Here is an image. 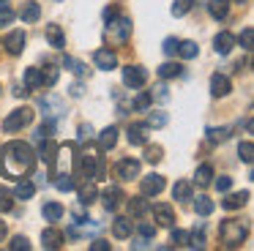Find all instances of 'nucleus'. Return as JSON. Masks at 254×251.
Instances as JSON below:
<instances>
[{
	"mask_svg": "<svg viewBox=\"0 0 254 251\" xmlns=\"http://www.w3.org/2000/svg\"><path fill=\"white\" fill-rule=\"evenodd\" d=\"M44 142V147H41V158H44V164L50 167V172H55V161H58V145L52 142V136L50 139H41Z\"/></svg>",
	"mask_w": 254,
	"mask_h": 251,
	"instance_id": "nucleus-15",
	"label": "nucleus"
},
{
	"mask_svg": "<svg viewBox=\"0 0 254 251\" xmlns=\"http://www.w3.org/2000/svg\"><path fill=\"white\" fill-rule=\"evenodd\" d=\"M82 93H85V87L79 85V82H74V85H71V96H74V98H79Z\"/></svg>",
	"mask_w": 254,
	"mask_h": 251,
	"instance_id": "nucleus-58",
	"label": "nucleus"
},
{
	"mask_svg": "<svg viewBox=\"0 0 254 251\" xmlns=\"http://www.w3.org/2000/svg\"><path fill=\"white\" fill-rule=\"evenodd\" d=\"M178 55H181L183 60H191V58H197V55H199V47L194 41H181V44H178Z\"/></svg>",
	"mask_w": 254,
	"mask_h": 251,
	"instance_id": "nucleus-30",
	"label": "nucleus"
},
{
	"mask_svg": "<svg viewBox=\"0 0 254 251\" xmlns=\"http://www.w3.org/2000/svg\"><path fill=\"white\" fill-rule=\"evenodd\" d=\"M71 218H74L77 224H88V213H85L82 207H74V210H71Z\"/></svg>",
	"mask_w": 254,
	"mask_h": 251,
	"instance_id": "nucleus-50",
	"label": "nucleus"
},
{
	"mask_svg": "<svg viewBox=\"0 0 254 251\" xmlns=\"http://www.w3.org/2000/svg\"><path fill=\"white\" fill-rule=\"evenodd\" d=\"M11 251H28L30 249V240L28 238H22V235H17V238L11 240V246H8Z\"/></svg>",
	"mask_w": 254,
	"mask_h": 251,
	"instance_id": "nucleus-47",
	"label": "nucleus"
},
{
	"mask_svg": "<svg viewBox=\"0 0 254 251\" xmlns=\"http://www.w3.org/2000/svg\"><path fill=\"white\" fill-rule=\"evenodd\" d=\"M208 11L213 19H224L230 14V0H208Z\"/></svg>",
	"mask_w": 254,
	"mask_h": 251,
	"instance_id": "nucleus-22",
	"label": "nucleus"
},
{
	"mask_svg": "<svg viewBox=\"0 0 254 251\" xmlns=\"http://www.w3.org/2000/svg\"><path fill=\"white\" fill-rule=\"evenodd\" d=\"M148 131H150L148 123H131L126 131V136H128L131 145H145V142H148Z\"/></svg>",
	"mask_w": 254,
	"mask_h": 251,
	"instance_id": "nucleus-9",
	"label": "nucleus"
},
{
	"mask_svg": "<svg viewBox=\"0 0 254 251\" xmlns=\"http://www.w3.org/2000/svg\"><path fill=\"white\" fill-rule=\"evenodd\" d=\"M25 87H28V90H39V87H41L39 68H28V71H25Z\"/></svg>",
	"mask_w": 254,
	"mask_h": 251,
	"instance_id": "nucleus-32",
	"label": "nucleus"
},
{
	"mask_svg": "<svg viewBox=\"0 0 254 251\" xmlns=\"http://www.w3.org/2000/svg\"><path fill=\"white\" fill-rule=\"evenodd\" d=\"M104 36H107V41H110V47H126L128 38H131V19H126V16L110 19L104 27Z\"/></svg>",
	"mask_w": 254,
	"mask_h": 251,
	"instance_id": "nucleus-2",
	"label": "nucleus"
},
{
	"mask_svg": "<svg viewBox=\"0 0 254 251\" xmlns=\"http://www.w3.org/2000/svg\"><path fill=\"white\" fill-rule=\"evenodd\" d=\"M93 136V128L90 126H79V142H88Z\"/></svg>",
	"mask_w": 254,
	"mask_h": 251,
	"instance_id": "nucleus-53",
	"label": "nucleus"
},
{
	"mask_svg": "<svg viewBox=\"0 0 254 251\" xmlns=\"http://www.w3.org/2000/svg\"><path fill=\"white\" fill-rule=\"evenodd\" d=\"M238 156H241L246 164H252V158H254V145H252L249 139H246V142H241V147H238Z\"/></svg>",
	"mask_w": 254,
	"mask_h": 251,
	"instance_id": "nucleus-39",
	"label": "nucleus"
},
{
	"mask_svg": "<svg viewBox=\"0 0 254 251\" xmlns=\"http://www.w3.org/2000/svg\"><path fill=\"white\" fill-rule=\"evenodd\" d=\"M39 74H41V87H52L58 82V74H61V71H58V65L50 63V65H44Z\"/></svg>",
	"mask_w": 254,
	"mask_h": 251,
	"instance_id": "nucleus-27",
	"label": "nucleus"
},
{
	"mask_svg": "<svg viewBox=\"0 0 254 251\" xmlns=\"http://www.w3.org/2000/svg\"><path fill=\"white\" fill-rule=\"evenodd\" d=\"M19 16H22L25 25H33V22H39V16H41V5L39 3H22Z\"/></svg>",
	"mask_w": 254,
	"mask_h": 251,
	"instance_id": "nucleus-19",
	"label": "nucleus"
},
{
	"mask_svg": "<svg viewBox=\"0 0 254 251\" xmlns=\"http://www.w3.org/2000/svg\"><path fill=\"white\" fill-rule=\"evenodd\" d=\"M145 82H148V71H145L142 65H126V68H123V85L126 87L137 90V87H142Z\"/></svg>",
	"mask_w": 254,
	"mask_h": 251,
	"instance_id": "nucleus-5",
	"label": "nucleus"
},
{
	"mask_svg": "<svg viewBox=\"0 0 254 251\" xmlns=\"http://www.w3.org/2000/svg\"><path fill=\"white\" fill-rule=\"evenodd\" d=\"M172 199H181V202L191 199V183H189V180H178V183L172 186Z\"/></svg>",
	"mask_w": 254,
	"mask_h": 251,
	"instance_id": "nucleus-26",
	"label": "nucleus"
},
{
	"mask_svg": "<svg viewBox=\"0 0 254 251\" xmlns=\"http://www.w3.org/2000/svg\"><path fill=\"white\" fill-rule=\"evenodd\" d=\"M210 178H213V167H210V164H202V167L197 169V175H194V180H197L199 186H208Z\"/></svg>",
	"mask_w": 254,
	"mask_h": 251,
	"instance_id": "nucleus-34",
	"label": "nucleus"
},
{
	"mask_svg": "<svg viewBox=\"0 0 254 251\" xmlns=\"http://www.w3.org/2000/svg\"><path fill=\"white\" fill-rule=\"evenodd\" d=\"M25 41H28V38H25V33L22 30H14V33H8V36H6L3 47L8 49V55H19L25 49Z\"/></svg>",
	"mask_w": 254,
	"mask_h": 251,
	"instance_id": "nucleus-13",
	"label": "nucleus"
},
{
	"mask_svg": "<svg viewBox=\"0 0 254 251\" xmlns=\"http://www.w3.org/2000/svg\"><path fill=\"white\" fill-rule=\"evenodd\" d=\"M178 44H181V41H178V38H164V55H167V58H172V55H178Z\"/></svg>",
	"mask_w": 254,
	"mask_h": 251,
	"instance_id": "nucleus-48",
	"label": "nucleus"
},
{
	"mask_svg": "<svg viewBox=\"0 0 254 251\" xmlns=\"http://www.w3.org/2000/svg\"><path fill=\"white\" fill-rule=\"evenodd\" d=\"M148 126L150 128H161V126H167V115L164 112H150L148 115Z\"/></svg>",
	"mask_w": 254,
	"mask_h": 251,
	"instance_id": "nucleus-42",
	"label": "nucleus"
},
{
	"mask_svg": "<svg viewBox=\"0 0 254 251\" xmlns=\"http://www.w3.org/2000/svg\"><path fill=\"white\" fill-rule=\"evenodd\" d=\"M164 191V178L161 175H148L142 178V196H156Z\"/></svg>",
	"mask_w": 254,
	"mask_h": 251,
	"instance_id": "nucleus-10",
	"label": "nucleus"
},
{
	"mask_svg": "<svg viewBox=\"0 0 254 251\" xmlns=\"http://www.w3.org/2000/svg\"><path fill=\"white\" fill-rule=\"evenodd\" d=\"M153 213H156V221H159L161 227H172V224H175L172 207H170V205H164V202H159V205L153 207Z\"/></svg>",
	"mask_w": 254,
	"mask_h": 251,
	"instance_id": "nucleus-20",
	"label": "nucleus"
},
{
	"mask_svg": "<svg viewBox=\"0 0 254 251\" xmlns=\"http://www.w3.org/2000/svg\"><path fill=\"white\" fill-rule=\"evenodd\" d=\"M47 41H50V47H55V49L66 47V33L61 30V25H47Z\"/></svg>",
	"mask_w": 254,
	"mask_h": 251,
	"instance_id": "nucleus-17",
	"label": "nucleus"
},
{
	"mask_svg": "<svg viewBox=\"0 0 254 251\" xmlns=\"http://www.w3.org/2000/svg\"><path fill=\"white\" fill-rule=\"evenodd\" d=\"M58 3H61V0H58Z\"/></svg>",
	"mask_w": 254,
	"mask_h": 251,
	"instance_id": "nucleus-62",
	"label": "nucleus"
},
{
	"mask_svg": "<svg viewBox=\"0 0 254 251\" xmlns=\"http://www.w3.org/2000/svg\"><path fill=\"white\" fill-rule=\"evenodd\" d=\"M99 145H101V150H112V147L118 145V128L115 126H107L104 131L99 134Z\"/></svg>",
	"mask_w": 254,
	"mask_h": 251,
	"instance_id": "nucleus-21",
	"label": "nucleus"
},
{
	"mask_svg": "<svg viewBox=\"0 0 254 251\" xmlns=\"http://www.w3.org/2000/svg\"><path fill=\"white\" fill-rule=\"evenodd\" d=\"M131 249H150V238H139V240H134Z\"/></svg>",
	"mask_w": 254,
	"mask_h": 251,
	"instance_id": "nucleus-56",
	"label": "nucleus"
},
{
	"mask_svg": "<svg viewBox=\"0 0 254 251\" xmlns=\"http://www.w3.org/2000/svg\"><path fill=\"white\" fill-rule=\"evenodd\" d=\"M17 19V14H14L11 8H6V3L0 5V27H6V25H11V22Z\"/></svg>",
	"mask_w": 254,
	"mask_h": 251,
	"instance_id": "nucleus-44",
	"label": "nucleus"
},
{
	"mask_svg": "<svg viewBox=\"0 0 254 251\" xmlns=\"http://www.w3.org/2000/svg\"><path fill=\"white\" fill-rule=\"evenodd\" d=\"M39 107L44 109L41 115H44L47 120H55V118H63V115H66V104H63L58 96H47V98H41Z\"/></svg>",
	"mask_w": 254,
	"mask_h": 251,
	"instance_id": "nucleus-6",
	"label": "nucleus"
},
{
	"mask_svg": "<svg viewBox=\"0 0 254 251\" xmlns=\"http://www.w3.org/2000/svg\"><path fill=\"white\" fill-rule=\"evenodd\" d=\"M139 235H142V238H153V235H156V227H153V224H148V221H139Z\"/></svg>",
	"mask_w": 254,
	"mask_h": 251,
	"instance_id": "nucleus-49",
	"label": "nucleus"
},
{
	"mask_svg": "<svg viewBox=\"0 0 254 251\" xmlns=\"http://www.w3.org/2000/svg\"><path fill=\"white\" fill-rule=\"evenodd\" d=\"M71 71H74L77 76H85V74H88V65H85V63H77V60H74V63H71Z\"/></svg>",
	"mask_w": 254,
	"mask_h": 251,
	"instance_id": "nucleus-55",
	"label": "nucleus"
},
{
	"mask_svg": "<svg viewBox=\"0 0 254 251\" xmlns=\"http://www.w3.org/2000/svg\"><path fill=\"white\" fill-rule=\"evenodd\" d=\"M33 164H36V153L25 142H8L0 150V172L11 180H19L22 175H28L33 169Z\"/></svg>",
	"mask_w": 254,
	"mask_h": 251,
	"instance_id": "nucleus-1",
	"label": "nucleus"
},
{
	"mask_svg": "<svg viewBox=\"0 0 254 251\" xmlns=\"http://www.w3.org/2000/svg\"><path fill=\"white\" fill-rule=\"evenodd\" d=\"M189 238H191V235H189L186 229H172V243L175 246H189Z\"/></svg>",
	"mask_w": 254,
	"mask_h": 251,
	"instance_id": "nucleus-45",
	"label": "nucleus"
},
{
	"mask_svg": "<svg viewBox=\"0 0 254 251\" xmlns=\"http://www.w3.org/2000/svg\"><path fill=\"white\" fill-rule=\"evenodd\" d=\"M90 251H110V243H107V240H93V243H90Z\"/></svg>",
	"mask_w": 254,
	"mask_h": 251,
	"instance_id": "nucleus-54",
	"label": "nucleus"
},
{
	"mask_svg": "<svg viewBox=\"0 0 254 251\" xmlns=\"http://www.w3.org/2000/svg\"><path fill=\"white\" fill-rule=\"evenodd\" d=\"M55 186H58V191H74V178L68 172H61L55 180Z\"/></svg>",
	"mask_w": 254,
	"mask_h": 251,
	"instance_id": "nucleus-35",
	"label": "nucleus"
},
{
	"mask_svg": "<svg viewBox=\"0 0 254 251\" xmlns=\"http://www.w3.org/2000/svg\"><path fill=\"white\" fill-rule=\"evenodd\" d=\"M115 172L121 180H134V178H139V161L137 158H123L115 167Z\"/></svg>",
	"mask_w": 254,
	"mask_h": 251,
	"instance_id": "nucleus-8",
	"label": "nucleus"
},
{
	"mask_svg": "<svg viewBox=\"0 0 254 251\" xmlns=\"http://www.w3.org/2000/svg\"><path fill=\"white\" fill-rule=\"evenodd\" d=\"M3 3H6V0H0V5H3Z\"/></svg>",
	"mask_w": 254,
	"mask_h": 251,
	"instance_id": "nucleus-61",
	"label": "nucleus"
},
{
	"mask_svg": "<svg viewBox=\"0 0 254 251\" xmlns=\"http://www.w3.org/2000/svg\"><path fill=\"white\" fill-rule=\"evenodd\" d=\"M131 107L137 109V112H145V109L150 107V93H142V96H137V98H134Z\"/></svg>",
	"mask_w": 254,
	"mask_h": 251,
	"instance_id": "nucleus-46",
	"label": "nucleus"
},
{
	"mask_svg": "<svg viewBox=\"0 0 254 251\" xmlns=\"http://www.w3.org/2000/svg\"><path fill=\"white\" fill-rule=\"evenodd\" d=\"M246 202H249V191H243V194H230L221 202V207H224V210H238V207H243Z\"/></svg>",
	"mask_w": 254,
	"mask_h": 251,
	"instance_id": "nucleus-25",
	"label": "nucleus"
},
{
	"mask_svg": "<svg viewBox=\"0 0 254 251\" xmlns=\"http://www.w3.org/2000/svg\"><path fill=\"white\" fill-rule=\"evenodd\" d=\"M93 63H96V68H101V71H112L118 65V55L112 52V49H96Z\"/></svg>",
	"mask_w": 254,
	"mask_h": 251,
	"instance_id": "nucleus-7",
	"label": "nucleus"
},
{
	"mask_svg": "<svg viewBox=\"0 0 254 251\" xmlns=\"http://www.w3.org/2000/svg\"><path fill=\"white\" fill-rule=\"evenodd\" d=\"M115 16H118V8H115V5H107V8H104V19L110 22V19H115Z\"/></svg>",
	"mask_w": 254,
	"mask_h": 251,
	"instance_id": "nucleus-57",
	"label": "nucleus"
},
{
	"mask_svg": "<svg viewBox=\"0 0 254 251\" xmlns=\"http://www.w3.org/2000/svg\"><path fill=\"white\" fill-rule=\"evenodd\" d=\"M3 238H6V224L0 221V240H3Z\"/></svg>",
	"mask_w": 254,
	"mask_h": 251,
	"instance_id": "nucleus-59",
	"label": "nucleus"
},
{
	"mask_svg": "<svg viewBox=\"0 0 254 251\" xmlns=\"http://www.w3.org/2000/svg\"><path fill=\"white\" fill-rule=\"evenodd\" d=\"M145 161H148V164H159L161 161V147L159 145H148V147H145Z\"/></svg>",
	"mask_w": 254,
	"mask_h": 251,
	"instance_id": "nucleus-40",
	"label": "nucleus"
},
{
	"mask_svg": "<svg viewBox=\"0 0 254 251\" xmlns=\"http://www.w3.org/2000/svg\"><path fill=\"white\" fill-rule=\"evenodd\" d=\"M101 199H104V207H107V210H115V207L121 205V199H123V191L118 188V186L104 188V191H101Z\"/></svg>",
	"mask_w": 254,
	"mask_h": 251,
	"instance_id": "nucleus-18",
	"label": "nucleus"
},
{
	"mask_svg": "<svg viewBox=\"0 0 254 251\" xmlns=\"http://www.w3.org/2000/svg\"><path fill=\"white\" fill-rule=\"evenodd\" d=\"M14 207V194L6 188H0V213H8Z\"/></svg>",
	"mask_w": 254,
	"mask_h": 251,
	"instance_id": "nucleus-37",
	"label": "nucleus"
},
{
	"mask_svg": "<svg viewBox=\"0 0 254 251\" xmlns=\"http://www.w3.org/2000/svg\"><path fill=\"white\" fill-rule=\"evenodd\" d=\"M213 199H208V196L205 194H199L197 199H194V210L199 213V216H210V213H213Z\"/></svg>",
	"mask_w": 254,
	"mask_h": 251,
	"instance_id": "nucleus-29",
	"label": "nucleus"
},
{
	"mask_svg": "<svg viewBox=\"0 0 254 251\" xmlns=\"http://www.w3.org/2000/svg\"><path fill=\"white\" fill-rule=\"evenodd\" d=\"M30 120H33V109L19 107V109H14V112L3 120V131H6V134H17V131L25 128V126H30Z\"/></svg>",
	"mask_w": 254,
	"mask_h": 251,
	"instance_id": "nucleus-4",
	"label": "nucleus"
},
{
	"mask_svg": "<svg viewBox=\"0 0 254 251\" xmlns=\"http://www.w3.org/2000/svg\"><path fill=\"white\" fill-rule=\"evenodd\" d=\"M238 3H249V0H238Z\"/></svg>",
	"mask_w": 254,
	"mask_h": 251,
	"instance_id": "nucleus-60",
	"label": "nucleus"
},
{
	"mask_svg": "<svg viewBox=\"0 0 254 251\" xmlns=\"http://www.w3.org/2000/svg\"><path fill=\"white\" fill-rule=\"evenodd\" d=\"M63 240H66V235H63L61 229H55V227H47L44 232H41V243H44V249H61Z\"/></svg>",
	"mask_w": 254,
	"mask_h": 251,
	"instance_id": "nucleus-11",
	"label": "nucleus"
},
{
	"mask_svg": "<svg viewBox=\"0 0 254 251\" xmlns=\"http://www.w3.org/2000/svg\"><path fill=\"white\" fill-rule=\"evenodd\" d=\"M33 194H36V183H30V180L19 178L17 188H14V196H17V199H33Z\"/></svg>",
	"mask_w": 254,
	"mask_h": 251,
	"instance_id": "nucleus-24",
	"label": "nucleus"
},
{
	"mask_svg": "<svg viewBox=\"0 0 254 251\" xmlns=\"http://www.w3.org/2000/svg\"><path fill=\"white\" fill-rule=\"evenodd\" d=\"M216 188H219V191H230V188H232V178H227V175H221V178L216 180Z\"/></svg>",
	"mask_w": 254,
	"mask_h": 251,
	"instance_id": "nucleus-51",
	"label": "nucleus"
},
{
	"mask_svg": "<svg viewBox=\"0 0 254 251\" xmlns=\"http://www.w3.org/2000/svg\"><path fill=\"white\" fill-rule=\"evenodd\" d=\"M183 74V65L181 63H164L159 68V76L161 79H172V76H181Z\"/></svg>",
	"mask_w": 254,
	"mask_h": 251,
	"instance_id": "nucleus-31",
	"label": "nucleus"
},
{
	"mask_svg": "<svg viewBox=\"0 0 254 251\" xmlns=\"http://www.w3.org/2000/svg\"><path fill=\"white\" fill-rule=\"evenodd\" d=\"M213 47H216V52H219V55H230L232 47H235V36H232L230 30H221L219 36L213 38Z\"/></svg>",
	"mask_w": 254,
	"mask_h": 251,
	"instance_id": "nucleus-14",
	"label": "nucleus"
},
{
	"mask_svg": "<svg viewBox=\"0 0 254 251\" xmlns=\"http://www.w3.org/2000/svg\"><path fill=\"white\" fill-rule=\"evenodd\" d=\"M96 196H99L96 186H82V188H79V202H82V205H90V202H93Z\"/></svg>",
	"mask_w": 254,
	"mask_h": 251,
	"instance_id": "nucleus-36",
	"label": "nucleus"
},
{
	"mask_svg": "<svg viewBox=\"0 0 254 251\" xmlns=\"http://www.w3.org/2000/svg\"><path fill=\"white\" fill-rule=\"evenodd\" d=\"M112 235H115L118 240L131 238V221H128V218H115V221H112Z\"/></svg>",
	"mask_w": 254,
	"mask_h": 251,
	"instance_id": "nucleus-23",
	"label": "nucleus"
},
{
	"mask_svg": "<svg viewBox=\"0 0 254 251\" xmlns=\"http://www.w3.org/2000/svg\"><path fill=\"white\" fill-rule=\"evenodd\" d=\"M189 8H191V0H175V3H172V16L189 14Z\"/></svg>",
	"mask_w": 254,
	"mask_h": 251,
	"instance_id": "nucleus-43",
	"label": "nucleus"
},
{
	"mask_svg": "<svg viewBox=\"0 0 254 251\" xmlns=\"http://www.w3.org/2000/svg\"><path fill=\"white\" fill-rule=\"evenodd\" d=\"M55 134V123H52V120H47V123H41L39 126V131H36V139H50V136Z\"/></svg>",
	"mask_w": 254,
	"mask_h": 251,
	"instance_id": "nucleus-38",
	"label": "nucleus"
},
{
	"mask_svg": "<svg viewBox=\"0 0 254 251\" xmlns=\"http://www.w3.org/2000/svg\"><path fill=\"white\" fill-rule=\"evenodd\" d=\"M63 213H66V207H63L61 202H44V207H41V216H44V221H61Z\"/></svg>",
	"mask_w": 254,
	"mask_h": 251,
	"instance_id": "nucleus-16",
	"label": "nucleus"
},
{
	"mask_svg": "<svg viewBox=\"0 0 254 251\" xmlns=\"http://www.w3.org/2000/svg\"><path fill=\"white\" fill-rule=\"evenodd\" d=\"M219 238H221L224 246L235 249V246H241L243 240H246V227H243L241 221H235V218H227V221H221V227H219Z\"/></svg>",
	"mask_w": 254,
	"mask_h": 251,
	"instance_id": "nucleus-3",
	"label": "nucleus"
},
{
	"mask_svg": "<svg viewBox=\"0 0 254 251\" xmlns=\"http://www.w3.org/2000/svg\"><path fill=\"white\" fill-rule=\"evenodd\" d=\"M230 134H232L230 126H221V128H208V139L210 142H227V139H230Z\"/></svg>",
	"mask_w": 254,
	"mask_h": 251,
	"instance_id": "nucleus-33",
	"label": "nucleus"
},
{
	"mask_svg": "<svg viewBox=\"0 0 254 251\" xmlns=\"http://www.w3.org/2000/svg\"><path fill=\"white\" fill-rule=\"evenodd\" d=\"M230 90H232V85H230V76L227 74H213L210 76V93H213L216 98L227 96Z\"/></svg>",
	"mask_w": 254,
	"mask_h": 251,
	"instance_id": "nucleus-12",
	"label": "nucleus"
},
{
	"mask_svg": "<svg viewBox=\"0 0 254 251\" xmlns=\"http://www.w3.org/2000/svg\"><path fill=\"white\" fill-rule=\"evenodd\" d=\"M241 44L246 49H252V27H243V33H241Z\"/></svg>",
	"mask_w": 254,
	"mask_h": 251,
	"instance_id": "nucleus-52",
	"label": "nucleus"
},
{
	"mask_svg": "<svg viewBox=\"0 0 254 251\" xmlns=\"http://www.w3.org/2000/svg\"><path fill=\"white\" fill-rule=\"evenodd\" d=\"M148 210H150V205H148L145 196H134V199L128 202V213H131V216H145Z\"/></svg>",
	"mask_w": 254,
	"mask_h": 251,
	"instance_id": "nucleus-28",
	"label": "nucleus"
},
{
	"mask_svg": "<svg viewBox=\"0 0 254 251\" xmlns=\"http://www.w3.org/2000/svg\"><path fill=\"white\" fill-rule=\"evenodd\" d=\"M150 101H170V93H167V85H156L153 90H150Z\"/></svg>",
	"mask_w": 254,
	"mask_h": 251,
	"instance_id": "nucleus-41",
	"label": "nucleus"
}]
</instances>
